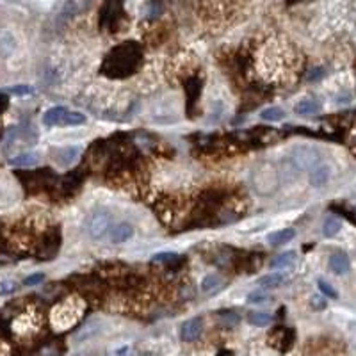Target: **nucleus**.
Masks as SVG:
<instances>
[{"label":"nucleus","instance_id":"obj_1","mask_svg":"<svg viewBox=\"0 0 356 356\" xmlns=\"http://www.w3.org/2000/svg\"><path fill=\"white\" fill-rule=\"evenodd\" d=\"M130 45L125 47H117L116 50H112V54L109 55L105 63V73L110 77H127V75L134 73L137 68V48L129 50Z\"/></svg>","mask_w":356,"mask_h":356},{"label":"nucleus","instance_id":"obj_2","mask_svg":"<svg viewBox=\"0 0 356 356\" xmlns=\"http://www.w3.org/2000/svg\"><path fill=\"white\" fill-rule=\"evenodd\" d=\"M84 305L82 301L71 298L68 301H63L52 310L50 321L57 331H64V329L71 328L78 322V319L82 317Z\"/></svg>","mask_w":356,"mask_h":356},{"label":"nucleus","instance_id":"obj_3","mask_svg":"<svg viewBox=\"0 0 356 356\" xmlns=\"http://www.w3.org/2000/svg\"><path fill=\"white\" fill-rule=\"evenodd\" d=\"M253 184L257 187V191L269 196L278 185V176H276L274 169L269 164H264L253 173Z\"/></svg>","mask_w":356,"mask_h":356},{"label":"nucleus","instance_id":"obj_4","mask_svg":"<svg viewBox=\"0 0 356 356\" xmlns=\"http://www.w3.org/2000/svg\"><path fill=\"white\" fill-rule=\"evenodd\" d=\"M110 214L105 210H96L93 215H91L89 223H87V230H89V235L93 239H102L103 235L109 231L110 226Z\"/></svg>","mask_w":356,"mask_h":356},{"label":"nucleus","instance_id":"obj_5","mask_svg":"<svg viewBox=\"0 0 356 356\" xmlns=\"http://www.w3.org/2000/svg\"><path fill=\"white\" fill-rule=\"evenodd\" d=\"M289 162L296 169H313L319 162V155L315 153V150L299 148L296 152H292Z\"/></svg>","mask_w":356,"mask_h":356},{"label":"nucleus","instance_id":"obj_6","mask_svg":"<svg viewBox=\"0 0 356 356\" xmlns=\"http://www.w3.org/2000/svg\"><path fill=\"white\" fill-rule=\"evenodd\" d=\"M294 338H296V333L290 328H278L276 331L271 335V344L276 349H280L282 352H287L290 349V345L294 344Z\"/></svg>","mask_w":356,"mask_h":356},{"label":"nucleus","instance_id":"obj_7","mask_svg":"<svg viewBox=\"0 0 356 356\" xmlns=\"http://www.w3.org/2000/svg\"><path fill=\"white\" fill-rule=\"evenodd\" d=\"M201 329H203V322H201L200 317L189 319L182 324L180 328V337L184 342H194L196 338L201 335Z\"/></svg>","mask_w":356,"mask_h":356},{"label":"nucleus","instance_id":"obj_8","mask_svg":"<svg viewBox=\"0 0 356 356\" xmlns=\"http://www.w3.org/2000/svg\"><path fill=\"white\" fill-rule=\"evenodd\" d=\"M80 152H82L80 146H66V148L54 150V161L57 162L59 166H70L77 161Z\"/></svg>","mask_w":356,"mask_h":356},{"label":"nucleus","instance_id":"obj_9","mask_svg":"<svg viewBox=\"0 0 356 356\" xmlns=\"http://www.w3.org/2000/svg\"><path fill=\"white\" fill-rule=\"evenodd\" d=\"M134 235V226L127 221L123 223H117L116 226L110 230V243L112 244H122V243H127Z\"/></svg>","mask_w":356,"mask_h":356},{"label":"nucleus","instance_id":"obj_10","mask_svg":"<svg viewBox=\"0 0 356 356\" xmlns=\"http://www.w3.org/2000/svg\"><path fill=\"white\" fill-rule=\"evenodd\" d=\"M351 267V262H349V257L344 253V251H337L329 257V269L335 274H345Z\"/></svg>","mask_w":356,"mask_h":356},{"label":"nucleus","instance_id":"obj_11","mask_svg":"<svg viewBox=\"0 0 356 356\" xmlns=\"http://www.w3.org/2000/svg\"><path fill=\"white\" fill-rule=\"evenodd\" d=\"M294 237H296V230H294V228H283V230L273 231V233L267 237V243L273 248H280L283 246V244L290 243Z\"/></svg>","mask_w":356,"mask_h":356},{"label":"nucleus","instance_id":"obj_12","mask_svg":"<svg viewBox=\"0 0 356 356\" xmlns=\"http://www.w3.org/2000/svg\"><path fill=\"white\" fill-rule=\"evenodd\" d=\"M16 50V38L13 32L0 31V57H9Z\"/></svg>","mask_w":356,"mask_h":356},{"label":"nucleus","instance_id":"obj_13","mask_svg":"<svg viewBox=\"0 0 356 356\" xmlns=\"http://www.w3.org/2000/svg\"><path fill=\"white\" fill-rule=\"evenodd\" d=\"M296 260H298V253L296 251H285V253H280L278 257H274L271 260L269 267L271 269H283V267H290Z\"/></svg>","mask_w":356,"mask_h":356},{"label":"nucleus","instance_id":"obj_14","mask_svg":"<svg viewBox=\"0 0 356 356\" xmlns=\"http://www.w3.org/2000/svg\"><path fill=\"white\" fill-rule=\"evenodd\" d=\"M329 178V168L324 164H317L312 169V175H310V184L313 187H322V185L328 182Z\"/></svg>","mask_w":356,"mask_h":356},{"label":"nucleus","instance_id":"obj_15","mask_svg":"<svg viewBox=\"0 0 356 356\" xmlns=\"http://www.w3.org/2000/svg\"><path fill=\"white\" fill-rule=\"evenodd\" d=\"M287 282V274L283 273H273V274H266L259 280V285L262 289H278L280 285Z\"/></svg>","mask_w":356,"mask_h":356},{"label":"nucleus","instance_id":"obj_16","mask_svg":"<svg viewBox=\"0 0 356 356\" xmlns=\"http://www.w3.org/2000/svg\"><path fill=\"white\" fill-rule=\"evenodd\" d=\"M319 109H321V105H319L315 100H312V98H305V100L298 102L296 107H294L296 114H299V116H312V114H315Z\"/></svg>","mask_w":356,"mask_h":356},{"label":"nucleus","instance_id":"obj_17","mask_svg":"<svg viewBox=\"0 0 356 356\" xmlns=\"http://www.w3.org/2000/svg\"><path fill=\"white\" fill-rule=\"evenodd\" d=\"M39 162V157L36 153H22V155L15 157V159H9V164L15 166V168H31V166H36Z\"/></svg>","mask_w":356,"mask_h":356},{"label":"nucleus","instance_id":"obj_18","mask_svg":"<svg viewBox=\"0 0 356 356\" xmlns=\"http://www.w3.org/2000/svg\"><path fill=\"white\" fill-rule=\"evenodd\" d=\"M64 112H66V107H52L47 112L43 114V123L45 125H61V120H63Z\"/></svg>","mask_w":356,"mask_h":356},{"label":"nucleus","instance_id":"obj_19","mask_svg":"<svg viewBox=\"0 0 356 356\" xmlns=\"http://www.w3.org/2000/svg\"><path fill=\"white\" fill-rule=\"evenodd\" d=\"M87 122L86 114L77 112V110H66L61 120V125H68V127H77V125H84Z\"/></svg>","mask_w":356,"mask_h":356},{"label":"nucleus","instance_id":"obj_20","mask_svg":"<svg viewBox=\"0 0 356 356\" xmlns=\"http://www.w3.org/2000/svg\"><path fill=\"white\" fill-rule=\"evenodd\" d=\"M248 321H250V324L262 328V326L271 324L273 315H271V313H266V312H250L248 313Z\"/></svg>","mask_w":356,"mask_h":356},{"label":"nucleus","instance_id":"obj_21","mask_svg":"<svg viewBox=\"0 0 356 356\" xmlns=\"http://www.w3.org/2000/svg\"><path fill=\"white\" fill-rule=\"evenodd\" d=\"M285 110L280 109V107H269V109L260 112V117L264 122H280V120H285Z\"/></svg>","mask_w":356,"mask_h":356},{"label":"nucleus","instance_id":"obj_22","mask_svg":"<svg viewBox=\"0 0 356 356\" xmlns=\"http://www.w3.org/2000/svg\"><path fill=\"white\" fill-rule=\"evenodd\" d=\"M340 228H342L340 219H337V217H328V219L324 221V226H322V233H324L326 237H335V235L340 231Z\"/></svg>","mask_w":356,"mask_h":356},{"label":"nucleus","instance_id":"obj_23","mask_svg":"<svg viewBox=\"0 0 356 356\" xmlns=\"http://www.w3.org/2000/svg\"><path fill=\"white\" fill-rule=\"evenodd\" d=\"M219 285H221L219 276H217V274H208V276L203 278V282H201V290L208 294H214L215 290L219 289Z\"/></svg>","mask_w":356,"mask_h":356},{"label":"nucleus","instance_id":"obj_24","mask_svg":"<svg viewBox=\"0 0 356 356\" xmlns=\"http://www.w3.org/2000/svg\"><path fill=\"white\" fill-rule=\"evenodd\" d=\"M180 260V257L176 253H171V251H161V253H155L152 257V262H161L164 266H169V264Z\"/></svg>","mask_w":356,"mask_h":356},{"label":"nucleus","instance_id":"obj_25","mask_svg":"<svg viewBox=\"0 0 356 356\" xmlns=\"http://www.w3.org/2000/svg\"><path fill=\"white\" fill-rule=\"evenodd\" d=\"M8 94H16V96H27V94H32L34 89L31 86H13V87H8L6 89Z\"/></svg>","mask_w":356,"mask_h":356},{"label":"nucleus","instance_id":"obj_26","mask_svg":"<svg viewBox=\"0 0 356 356\" xmlns=\"http://www.w3.org/2000/svg\"><path fill=\"white\" fill-rule=\"evenodd\" d=\"M93 333H96V322H89L87 326H84V328L78 331L77 338L78 340H84V338H89Z\"/></svg>","mask_w":356,"mask_h":356},{"label":"nucleus","instance_id":"obj_27","mask_svg":"<svg viewBox=\"0 0 356 356\" xmlns=\"http://www.w3.org/2000/svg\"><path fill=\"white\" fill-rule=\"evenodd\" d=\"M319 290H321L322 294H324V296H328V298H338V294H337V290L333 289L331 285H329V283H326L324 280H319Z\"/></svg>","mask_w":356,"mask_h":356},{"label":"nucleus","instance_id":"obj_28","mask_svg":"<svg viewBox=\"0 0 356 356\" xmlns=\"http://www.w3.org/2000/svg\"><path fill=\"white\" fill-rule=\"evenodd\" d=\"M45 280V274L43 273H34L31 274V276H27V278L24 280V285L27 287H34V285H39V283Z\"/></svg>","mask_w":356,"mask_h":356},{"label":"nucleus","instance_id":"obj_29","mask_svg":"<svg viewBox=\"0 0 356 356\" xmlns=\"http://www.w3.org/2000/svg\"><path fill=\"white\" fill-rule=\"evenodd\" d=\"M248 301L253 303V305H260V303H266V301H271V298L267 294H262V292H253L248 296Z\"/></svg>","mask_w":356,"mask_h":356},{"label":"nucleus","instance_id":"obj_30","mask_svg":"<svg viewBox=\"0 0 356 356\" xmlns=\"http://www.w3.org/2000/svg\"><path fill=\"white\" fill-rule=\"evenodd\" d=\"M310 305H312L313 310H324L326 308V299L322 298L321 294H315V296H312V299H310Z\"/></svg>","mask_w":356,"mask_h":356},{"label":"nucleus","instance_id":"obj_31","mask_svg":"<svg viewBox=\"0 0 356 356\" xmlns=\"http://www.w3.org/2000/svg\"><path fill=\"white\" fill-rule=\"evenodd\" d=\"M322 75H324V70H322V68H313V70L308 73V78L310 80H317V78H321Z\"/></svg>","mask_w":356,"mask_h":356},{"label":"nucleus","instance_id":"obj_32","mask_svg":"<svg viewBox=\"0 0 356 356\" xmlns=\"http://www.w3.org/2000/svg\"><path fill=\"white\" fill-rule=\"evenodd\" d=\"M13 290H15V283H2V285H0V292L2 294L13 292Z\"/></svg>","mask_w":356,"mask_h":356},{"label":"nucleus","instance_id":"obj_33","mask_svg":"<svg viewBox=\"0 0 356 356\" xmlns=\"http://www.w3.org/2000/svg\"><path fill=\"white\" fill-rule=\"evenodd\" d=\"M217 356H233V354H231V351H219Z\"/></svg>","mask_w":356,"mask_h":356}]
</instances>
